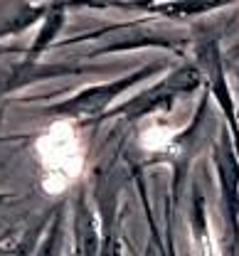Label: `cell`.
Listing matches in <instances>:
<instances>
[{
    "mask_svg": "<svg viewBox=\"0 0 239 256\" xmlns=\"http://www.w3.org/2000/svg\"><path fill=\"white\" fill-rule=\"evenodd\" d=\"M172 140H175V130L170 126H160V124L143 128L140 136H138L140 148L148 150V153H166V150H170Z\"/></svg>",
    "mask_w": 239,
    "mask_h": 256,
    "instance_id": "7a4b0ae2",
    "label": "cell"
},
{
    "mask_svg": "<svg viewBox=\"0 0 239 256\" xmlns=\"http://www.w3.org/2000/svg\"><path fill=\"white\" fill-rule=\"evenodd\" d=\"M40 168V185L47 194H64L72 190L86 165V143L72 121H54L34 140Z\"/></svg>",
    "mask_w": 239,
    "mask_h": 256,
    "instance_id": "6da1fadb",
    "label": "cell"
}]
</instances>
